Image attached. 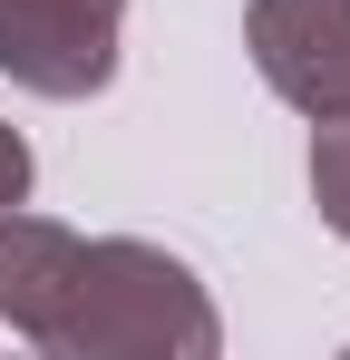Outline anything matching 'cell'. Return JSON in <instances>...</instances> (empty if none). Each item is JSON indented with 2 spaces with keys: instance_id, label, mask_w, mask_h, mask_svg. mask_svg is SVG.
Instances as JSON below:
<instances>
[{
  "instance_id": "6da1fadb",
  "label": "cell",
  "mask_w": 350,
  "mask_h": 360,
  "mask_svg": "<svg viewBox=\"0 0 350 360\" xmlns=\"http://www.w3.org/2000/svg\"><path fill=\"white\" fill-rule=\"evenodd\" d=\"M214 341H224V321L166 243H136V234L78 243V292H68V321H58L49 351H68V360H205Z\"/></svg>"
},
{
  "instance_id": "3957f363",
  "label": "cell",
  "mask_w": 350,
  "mask_h": 360,
  "mask_svg": "<svg viewBox=\"0 0 350 360\" xmlns=\"http://www.w3.org/2000/svg\"><path fill=\"white\" fill-rule=\"evenodd\" d=\"M243 49L302 117H350V0H253Z\"/></svg>"
},
{
  "instance_id": "277c9868",
  "label": "cell",
  "mask_w": 350,
  "mask_h": 360,
  "mask_svg": "<svg viewBox=\"0 0 350 360\" xmlns=\"http://www.w3.org/2000/svg\"><path fill=\"white\" fill-rule=\"evenodd\" d=\"M78 243L68 224H49V214H0V321L20 331V341H39L49 351L58 321H68V292H78Z\"/></svg>"
},
{
  "instance_id": "7a4b0ae2",
  "label": "cell",
  "mask_w": 350,
  "mask_h": 360,
  "mask_svg": "<svg viewBox=\"0 0 350 360\" xmlns=\"http://www.w3.org/2000/svg\"><path fill=\"white\" fill-rule=\"evenodd\" d=\"M127 0H0V78L30 98H98L117 78Z\"/></svg>"
},
{
  "instance_id": "5b68a950",
  "label": "cell",
  "mask_w": 350,
  "mask_h": 360,
  "mask_svg": "<svg viewBox=\"0 0 350 360\" xmlns=\"http://www.w3.org/2000/svg\"><path fill=\"white\" fill-rule=\"evenodd\" d=\"M311 205L350 243V117H321V136H311Z\"/></svg>"
},
{
  "instance_id": "8992f818",
  "label": "cell",
  "mask_w": 350,
  "mask_h": 360,
  "mask_svg": "<svg viewBox=\"0 0 350 360\" xmlns=\"http://www.w3.org/2000/svg\"><path fill=\"white\" fill-rule=\"evenodd\" d=\"M10 205H30V146H20V127H0V214Z\"/></svg>"
}]
</instances>
